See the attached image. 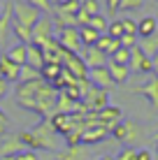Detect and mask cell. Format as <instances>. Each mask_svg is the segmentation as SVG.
<instances>
[{"label":"cell","instance_id":"cell-1","mask_svg":"<svg viewBox=\"0 0 158 160\" xmlns=\"http://www.w3.org/2000/svg\"><path fill=\"white\" fill-rule=\"evenodd\" d=\"M58 91L44 79L30 81V84H19L14 91V102L26 112H35L40 118H49L56 107Z\"/></svg>","mask_w":158,"mask_h":160},{"label":"cell","instance_id":"cell-2","mask_svg":"<svg viewBox=\"0 0 158 160\" xmlns=\"http://www.w3.org/2000/svg\"><path fill=\"white\" fill-rule=\"evenodd\" d=\"M12 14H14L12 16L14 23H21V26H26V28H30V30H33V26L42 19V12L35 9L33 5H28L26 0H16L12 5Z\"/></svg>","mask_w":158,"mask_h":160},{"label":"cell","instance_id":"cell-3","mask_svg":"<svg viewBox=\"0 0 158 160\" xmlns=\"http://www.w3.org/2000/svg\"><path fill=\"white\" fill-rule=\"evenodd\" d=\"M54 37H56V42L61 44V49H63V51H70V53H81L79 28H56Z\"/></svg>","mask_w":158,"mask_h":160},{"label":"cell","instance_id":"cell-4","mask_svg":"<svg viewBox=\"0 0 158 160\" xmlns=\"http://www.w3.org/2000/svg\"><path fill=\"white\" fill-rule=\"evenodd\" d=\"M81 102H84V107L89 109L91 114H98L105 107H110V91H102V88L93 86L84 98H81Z\"/></svg>","mask_w":158,"mask_h":160},{"label":"cell","instance_id":"cell-5","mask_svg":"<svg viewBox=\"0 0 158 160\" xmlns=\"http://www.w3.org/2000/svg\"><path fill=\"white\" fill-rule=\"evenodd\" d=\"M54 32H56V28H54L51 16H44V14H42V19L37 21V23L33 26V30H30V35H33V42H30V44L42 47L44 42H49V40L54 37Z\"/></svg>","mask_w":158,"mask_h":160},{"label":"cell","instance_id":"cell-6","mask_svg":"<svg viewBox=\"0 0 158 160\" xmlns=\"http://www.w3.org/2000/svg\"><path fill=\"white\" fill-rule=\"evenodd\" d=\"M128 68H130V72H135V74H151L154 72V60L146 56L140 47H135L133 51H130V65Z\"/></svg>","mask_w":158,"mask_h":160},{"label":"cell","instance_id":"cell-7","mask_svg":"<svg viewBox=\"0 0 158 160\" xmlns=\"http://www.w3.org/2000/svg\"><path fill=\"white\" fill-rule=\"evenodd\" d=\"M63 68L68 72H72L77 79H89V68H86L81 53H70V51H63Z\"/></svg>","mask_w":158,"mask_h":160},{"label":"cell","instance_id":"cell-8","mask_svg":"<svg viewBox=\"0 0 158 160\" xmlns=\"http://www.w3.org/2000/svg\"><path fill=\"white\" fill-rule=\"evenodd\" d=\"M95 121H98V125H102L105 130L112 132L123 121V114H121V109H119V107H112V104H110V107H105L102 112L95 114Z\"/></svg>","mask_w":158,"mask_h":160},{"label":"cell","instance_id":"cell-9","mask_svg":"<svg viewBox=\"0 0 158 160\" xmlns=\"http://www.w3.org/2000/svg\"><path fill=\"white\" fill-rule=\"evenodd\" d=\"M112 135L116 137L119 142H123V144H130V142H135L140 137V128H137L135 121H121V123L112 130Z\"/></svg>","mask_w":158,"mask_h":160},{"label":"cell","instance_id":"cell-10","mask_svg":"<svg viewBox=\"0 0 158 160\" xmlns=\"http://www.w3.org/2000/svg\"><path fill=\"white\" fill-rule=\"evenodd\" d=\"M19 139H21V144H23V146H30V151H37V148H42V151H51V148L56 146L54 142L42 139V137L33 135L30 130H21V132H19Z\"/></svg>","mask_w":158,"mask_h":160},{"label":"cell","instance_id":"cell-11","mask_svg":"<svg viewBox=\"0 0 158 160\" xmlns=\"http://www.w3.org/2000/svg\"><path fill=\"white\" fill-rule=\"evenodd\" d=\"M21 151H23V144H21L19 135H5L0 139V158H14Z\"/></svg>","mask_w":158,"mask_h":160},{"label":"cell","instance_id":"cell-12","mask_svg":"<svg viewBox=\"0 0 158 160\" xmlns=\"http://www.w3.org/2000/svg\"><path fill=\"white\" fill-rule=\"evenodd\" d=\"M133 93H140V95H144L146 100H149L154 107H158V77H149V79L144 81L142 86H135Z\"/></svg>","mask_w":158,"mask_h":160},{"label":"cell","instance_id":"cell-13","mask_svg":"<svg viewBox=\"0 0 158 160\" xmlns=\"http://www.w3.org/2000/svg\"><path fill=\"white\" fill-rule=\"evenodd\" d=\"M81 58H84L86 68L89 70H95V68H107V63H110V58L105 56V53L100 51V49H86L84 53H81Z\"/></svg>","mask_w":158,"mask_h":160},{"label":"cell","instance_id":"cell-14","mask_svg":"<svg viewBox=\"0 0 158 160\" xmlns=\"http://www.w3.org/2000/svg\"><path fill=\"white\" fill-rule=\"evenodd\" d=\"M89 81H91L95 88H102V91H110V86L114 84L112 77H110V70H107V68L89 70Z\"/></svg>","mask_w":158,"mask_h":160},{"label":"cell","instance_id":"cell-15","mask_svg":"<svg viewBox=\"0 0 158 160\" xmlns=\"http://www.w3.org/2000/svg\"><path fill=\"white\" fill-rule=\"evenodd\" d=\"M5 56L12 60L14 65L23 68V65H28V47H26V44H19V42H16L14 47H9L7 51H5Z\"/></svg>","mask_w":158,"mask_h":160},{"label":"cell","instance_id":"cell-16","mask_svg":"<svg viewBox=\"0 0 158 160\" xmlns=\"http://www.w3.org/2000/svg\"><path fill=\"white\" fill-rule=\"evenodd\" d=\"M110 135V130H105L102 125H91V128H86L84 132H81V144H98V142H102L105 137Z\"/></svg>","mask_w":158,"mask_h":160},{"label":"cell","instance_id":"cell-17","mask_svg":"<svg viewBox=\"0 0 158 160\" xmlns=\"http://www.w3.org/2000/svg\"><path fill=\"white\" fill-rule=\"evenodd\" d=\"M0 72H3V79H5V81H9V84L16 81V84H19V72H21V68H19V65H14L12 60L5 56V53L0 56Z\"/></svg>","mask_w":158,"mask_h":160},{"label":"cell","instance_id":"cell-18","mask_svg":"<svg viewBox=\"0 0 158 160\" xmlns=\"http://www.w3.org/2000/svg\"><path fill=\"white\" fill-rule=\"evenodd\" d=\"M58 160H86L89 158V151H86L84 144H77V146H68L65 151H61L56 156Z\"/></svg>","mask_w":158,"mask_h":160},{"label":"cell","instance_id":"cell-19","mask_svg":"<svg viewBox=\"0 0 158 160\" xmlns=\"http://www.w3.org/2000/svg\"><path fill=\"white\" fill-rule=\"evenodd\" d=\"M156 30H158V21L154 16H144V19L137 23V37L140 40H146V37L156 35Z\"/></svg>","mask_w":158,"mask_h":160},{"label":"cell","instance_id":"cell-20","mask_svg":"<svg viewBox=\"0 0 158 160\" xmlns=\"http://www.w3.org/2000/svg\"><path fill=\"white\" fill-rule=\"evenodd\" d=\"M9 32H12V5L5 7V14H0V47H5Z\"/></svg>","mask_w":158,"mask_h":160},{"label":"cell","instance_id":"cell-21","mask_svg":"<svg viewBox=\"0 0 158 160\" xmlns=\"http://www.w3.org/2000/svg\"><path fill=\"white\" fill-rule=\"evenodd\" d=\"M107 70H110V77L114 84H126L130 77V68L126 65H116V63H107Z\"/></svg>","mask_w":158,"mask_h":160},{"label":"cell","instance_id":"cell-22","mask_svg":"<svg viewBox=\"0 0 158 160\" xmlns=\"http://www.w3.org/2000/svg\"><path fill=\"white\" fill-rule=\"evenodd\" d=\"M28 65L35 70H42L44 68V51H42V47H37V44H28Z\"/></svg>","mask_w":158,"mask_h":160},{"label":"cell","instance_id":"cell-23","mask_svg":"<svg viewBox=\"0 0 158 160\" xmlns=\"http://www.w3.org/2000/svg\"><path fill=\"white\" fill-rule=\"evenodd\" d=\"M98 37H100V32H95L93 28H89V26L79 28V40H81V47L84 49H93L98 44Z\"/></svg>","mask_w":158,"mask_h":160},{"label":"cell","instance_id":"cell-24","mask_svg":"<svg viewBox=\"0 0 158 160\" xmlns=\"http://www.w3.org/2000/svg\"><path fill=\"white\" fill-rule=\"evenodd\" d=\"M61 70H63L61 63H44V68L40 70V74H42V79H44L47 84H54V79L61 74Z\"/></svg>","mask_w":158,"mask_h":160},{"label":"cell","instance_id":"cell-25","mask_svg":"<svg viewBox=\"0 0 158 160\" xmlns=\"http://www.w3.org/2000/svg\"><path fill=\"white\" fill-rule=\"evenodd\" d=\"M12 35L19 40V44H26V47L33 42L30 28H26V26H21V23H14V21H12Z\"/></svg>","mask_w":158,"mask_h":160},{"label":"cell","instance_id":"cell-26","mask_svg":"<svg viewBox=\"0 0 158 160\" xmlns=\"http://www.w3.org/2000/svg\"><path fill=\"white\" fill-rule=\"evenodd\" d=\"M137 47L142 49L149 58H154L156 53H158V32H156V35H151V37H146V40H140Z\"/></svg>","mask_w":158,"mask_h":160},{"label":"cell","instance_id":"cell-27","mask_svg":"<svg viewBox=\"0 0 158 160\" xmlns=\"http://www.w3.org/2000/svg\"><path fill=\"white\" fill-rule=\"evenodd\" d=\"M56 12H63V14H70V16H77L79 9H81V0H65V2L56 5Z\"/></svg>","mask_w":158,"mask_h":160},{"label":"cell","instance_id":"cell-28","mask_svg":"<svg viewBox=\"0 0 158 160\" xmlns=\"http://www.w3.org/2000/svg\"><path fill=\"white\" fill-rule=\"evenodd\" d=\"M37 79H42L40 70L30 68V65H23V68H21V72H19V84H30V81H37Z\"/></svg>","mask_w":158,"mask_h":160},{"label":"cell","instance_id":"cell-29","mask_svg":"<svg viewBox=\"0 0 158 160\" xmlns=\"http://www.w3.org/2000/svg\"><path fill=\"white\" fill-rule=\"evenodd\" d=\"M107 16H102V14H95V16H91V21H89V28H93L95 32H100V35H105L107 32Z\"/></svg>","mask_w":158,"mask_h":160},{"label":"cell","instance_id":"cell-30","mask_svg":"<svg viewBox=\"0 0 158 160\" xmlns=\"http://www.w3.org/2000/svg\"><path fill=\"white\" fill-rule=\"evenodd\" d=\"M79 12L86 16H95V14H100V5H98V0H81Z\"/></svg>","mask_w":158,"mask_h":160},{"label":"cell","instance_id":"cell-31","mask_svg":"<svg viewBox=\"0 0 158 160\" xmlns=\"http://www.w3.org/2000/svg\"><path fill=\"white\" fill-rule=\"evenodd\" d=\"M110 63H116V65H126V68H128V65H130V51H128V49H119V51L116 53H114V56L110 58Z\"/></svg>","mask_w":158,"mask_h":160},{"label":"cell","instance_id":"cell-32","mask_svg":"<svg viewBox=\"0 0 158 160\" xmlns=\"http://www.w3.org/2000/svg\"><path fill=\"white\" fill-rule=\"evenodd\" d=\"M105 35H110L112 40H121V37H123L121 19H119V21H110V26H107V32H105Z\"/></svg>","mask_w":158,"mask_h":160},{"label":"cell","instance_id":"cell-33","mask_svg":"<svg viewBox=\"0 0 158 160\" xmlns=\"http://www.w3.org/2000/svg\"><path fill=\"white\" fill-rule=\"evenodd\" d=\"M28 5H33L35 9H40L42 14H51L54 12V2L51 0H26Z\"/></svg>","mask_w":158,"mask_h":160},{"label":"cell","instance_id":"cell-34","mask_svg":"<svg viewBox=\"0 0 158 160\" xmlns=\"http://www.w3.org/2000/svg\"><path fill=\"white\" fill-rule=\"evenodd\" d=\"M137 44H140V37H137V35H123V37H121V47L128 49V51H133Z\"/></svg>","mask_w":158,"mask_h":160},{"label":"cell","instance_id":"cell-35","mask_svg":"<svg viewBox=\"0 0 158 160\" xmlns=\"http://www.w3.org/2000/svg\"><path fill=\"white\" fill-rule=\"evenodd\" d=\"M121 26H123V35H137V23L133 19H121Z\"/></svg>","mask_w":158,"mask_h":160},{"label":"cell","instance_id":"cell-36","mask_svg":"<svg viewBox=\"0 0 158 160\" xmlns=\"http://www.w3.org/2000/svg\"><path fill=\"white\" fill-rule=\"evenodd\" d=\"M144 5V0H121V9L123 12H135Z\"/></svg>","mask_w":158,"mask_h":160},{"label":"cell","instance_id":"cell-37","mask_svg":"<svg viewBox=\"0 0 158 160\" xmlns=\"http://www.w3.org/2000/svg\"><path fill=\"white\" fill-rule=\"evenodd\" d=\"M116 160H137V148H133V146L123 148V151L116 156Z\"/></svg>","mask_w":158,"mask_h":160},{"label":"cell","instance_id":"cell-38","mask_svg":"<svg viewBox=\"0 0 158 160\" xmlns=\"http://www.w3.org/2000/svg\"><path fill=\"white\" fill-rule=\"evenodd\" d=\"M14 160H37V156H35V151H30V148H23L21 153L14 156Z\"/></svg>","mask_w":158,"mask_h":160},{"label":"cell","instance_id":"cell-39","mask_svg":"<svg viewBox=\"0 0 158 160\" xmlns=\"http://www.w3.org/2000/svg\"><path fill=\"white\" fill-rule=\"evenodd\" d=\"M121 9V0H107V12H110L112 16Z\"/></svg>","mask_w":158,"mask_h":160},{"label":"cell","instance_id":"cell-40","mask_svg":"<svg viewBox=\"0 0 158 160\" xmlns=\"http://www.w3.org/2000/svg\"><path fill=\"white\" fill-rule=\"evenodd\" d=\"M7 93H9V81L0 79V100H3V98H7Z\"/></svg>","mask_w":158,"mask_h":160},{"label":"cell","instance_id":"cell-41","mask_svg":"<svg viewBox=\"0 0 158 160\" xmlns=\"http://www.w3.org/2000/svg\"><path fill=\"white\" fill-rule=\"evenodd\" d=\"M137 160H151V153L146 148H142V151H137Z\"/></svg>","mask_w":158,"mask_h":160},{"label":"cell","instance_id":"cell-42","mask_svg":"<svg viewBox=\"0 0 158 160\" xmlns=\"http://www.w3.org/2000/svg\"><path fill=\"white\" fill-rule=\"evenodd\" d=\"M5 135H7V128H5V125L0 123V137H5Z\"/></svg>","mask_w":158,"mask_h":160},{"label":"cell","instance_id":"cell-43","mask_svg":"<svg viewBox=\"0 0 158 160\" xmlns=\"http://www.w3.org/2000/svg\"><path fill=\"white\" fill-rule=\"evenodd\" d=\"M54 2V7H56V5H61V2H65V0H51Z\"/></svg>","mask_w":158,"mask_h":160},{"label":"cell","instance_id":"cell-44","mask_svg":"<svg viewBox=\"0 0 158 160\" xmlns=\"http://www.w3.org/2000/svg\"><path fill=\"white\" fill-rule=\"evenodd\" d=\"M100 160H116V158H110V156H105V158H100Z\"/></svg>","mask_w":158,"mask_h":160},{"label":"cell","instance_id":"cell-45","mask_svg":"<svg viewBox=\"0 0 158 160\" xmlns=\"http://www.w3.org/2000/svg\"><path fill=\"white\" fill-rule=\"evenodd\" d=\"M0 56H3V47H0Z\"/></svg>","mask_w":158,"mask_h":160},{"label":"cell","instance_id":"cell-46","mask_svg":"<svg viewBox=\"0 0 158 160\" xmlns=\"http://www.w3.org/2000/svg\"><path fill=\"white\" fill-rule=\"evenodd\" d=\"M0 79H3V72H0Z\"/></svg>","mask_w":158,"mask_h":160},{"label":"cell","instance_id":"cell-47","mask_svg":"<svg viewBox=\"0 0 158 160\" xmlns=\"http://www.w3.org/2000/svg\"><path fill=\"white\" fill-rule=\"evenodd\" d=\"M156 139H158V135H156Z\"/></svg>","mask_w":158,"mask_h":160},{"label":"cell","instance_id":"cell-48","mask_svg":"<svg viewBox=\"0 0 158 160\" xmlns=\"http://www.w3.org/2000/svg\"><path fill=\"white\" fill-rule=\"evenodd\" d=\"M156 151H158V146H156Z\"/></svg>","mask_w":158,"mask_h":160}]
</instances>
